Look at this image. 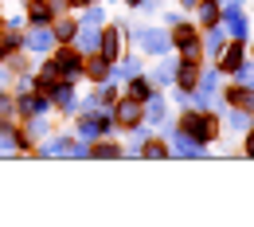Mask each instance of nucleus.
Segmentation results:
<instances>
[{
    "mask_svg": "<svg viewBox=\"0 0 254 227\" xmlns=\"http://www.w3.org/2000/svg\"><path fill=\"white\" fill-rule=\"evenodd\" d=\"M43 153H51V157H55V153H70V145H66V141H51V145H43Z\"/></svg>",
    "mask_w": 254,
    "mask_h": 227,
    "instance_id": "28",
    "label": "nucleus"
},
{
    "mask_svg": "<svg viewBox=\"0 0 254 227\" xmlns=\"http://www.w3.org/2000/svg\"><path fill=\"white\" fill-rule=\"evenodd\" d=\"M145 118H149V122H153V126H157V122H164V102H160V98H145Z\"/></svg>",
    "mask_w": 254,
    "mask_h": 227,
    "instance_id": "16",
    "label": "nucleus"
},
{
    "mask_svg": "<svg viewBox=\"0 0 254 227\" xmlns=\"http://www.w3.org/2000/svg\"><path fill=\"white\" fill-rule=\"evenodd\" d=\"M172 78H176V67H172V63H160L157 67V82H172Z\"/></svg>",
    "mask_w": 254,
    "mask_h": 227,
    "instance_id": "22",
    "label": "nucleus"
},
{
    "mask_svg": "<svg viewBox=\"0 0 254 227\" xmlns=\"http://www.w3.org/2000/svg\"><path fill=\"white\" fill-rule=\"evenodd\" d=\"M172 43H176L180 51H195V32H191L188 24H180V28L172 32Z\"/></svg>",
    "mask_w": 254,
    "mask_h": 227,
    "instance_id": "13",
    "label": "nucleus"
},
{
    "mask_svg": "<svg viewBox=\"0 0 254 227\" xmlns=\"http://www.w3.org/2000/svg\"><path fill=\"white\" fill-rule=\"evenodd\" d=\"M28 20H32L35 28L51 24V4H47V0H28Z\"/></svg>",
    "mask_w": 254,
    "mask_h": 227,
    "instance_id": "8",
    "label": "nucleus"
},
{
    "mask_svg": "<svg viewBox=\"0 0 254 227\" xmlns=\"http://www.w3.org/2000/svg\"><path fill=\"white\" fill-rule=\"evenodd\" d=\"M141 153H145V157H164L168 149H164V145H157V141H149V145H141Z\"/></svg>",
    "mask_w": 254,
    "mask_h": 227,
    "instance_id": "26",
    "label": "nucleus"
},
{
    "mask_svg": "<svg viewBox=\"0 0 254 227\" xmlns=\"http://www.w3.org/2000/svg\"><path fill=\"white\" fill-rule=\"evenodd\" d=\"M16 149V141H12V133L8 130H0V153H12Z\"/></svg>",
    "mask_w": 254,
    "mask_h": 227,
    "instance_id": "27",
    "label": "nucleus"
},
{
    "mask_svg": "<svg viewBox=\"0 0 254 227\" xmlns=\"http://www.w3.org/2000/svg\"><path fill=\"white\" fill-rule=\"evenodd\" d=\"M63 4H86V0H63Z\"/></svg>",
    "mask_w": 254,
    "mask_h": 227,
    "instance_id": "34",
    "label": "nucleus"
},
{
    "mask_svg": "<svg viewBox=\"0 0 254 227\" xmlns=\"http://www.w3.org/2000/svg\"><path fill=\"white\" fill-rule=\"evenodd\" d=\"M172 153L176 157H199V141H184V133H176V145H172Z\"/></svg>",
    "mask_w": 254,
    "mask_h": 227,
    "instance_id": "15",
    "label": "nucleus"
},
{
    "mask_svg": "<svg viewBox=\"0 0 254 227\" xmlns=\"http://www.w3.org/2000/svg\"><path fill=\"white\" fill-rule=\"evenodd\" d=\"M82 75H86V78H94V82H106V75H110V59H102V55L90 51V59L82 63Z\"/></svg>",
    "mask_w": 254,
    "mask_h": 227,
    "instance_id": "5",
    "label": "nucleus"
},
{
    "mask_svg": "<svg viewBox=\"0 0 254 227\" xmlns=\"http://www.w3.org/2000/svg\"><path fill=\"white\" fill-rule=\"evenodd\" d=\"M180 133L203 145V141H211V137L219 133V126H215V118H211V114H203V110H188V114H184V122H180Z\"/></svg>",
    "mask_w": 254,
    "mask_h": 227,
    "instance_id": "1",
    "label": "nucleus"
},
{
    "mask_svg": "<svg viewBox=\"0 0 254 227\" xmlns=\"http://www.w3.org/2000/svg\"><path fill=\"white\" fill-rule=\"evenodd\" d=\"M51 102H55L59 110H74V90H70V82H59V86L51 90Z\"/></svg>",
    "mask_w": 254,
    "mask_h": 227,
    "instance_id": "11",
    "label": "nucleus"
},
{
    "mask_svg": "<svg viewBox=\"0 0 254 227\" xmlns=\"http://www.w3.org/2000/svg\"><path fill=\"white\" fill-rule=\"evenodd\" d=\"M243 82H251V86H254V67H251V71H243Z\"/></svg>",
    "mask_w": 254,
    "mask_h": 227,
    "instance_id": "31",
    "label": "nucleus"
},
{
    "mask_svg": "<svg viewBox=\"0 0 254 227\" xmlns=\"http://www.w3.org/2000/svg\"><path fill=\"white\" fill-rule=\"evenodd\" d=\"M227 28H231L235 35H247V20H243V16L231 8V12H227Z\"/></svg>",
    "mask_w": 254,
    "mask_h": 227,
    "instance_id": "19",
    "label": "nucleus"
},
{
    "mask_svg": "<svg viewBox=\"0 0 254 227\" xmlns=\"http://www.w3.org/2000/svg\"><path fill=\"white\" fill-rule=\"evenodd\" d=\"M106 130H110V122H106L102 114H90V118H82V126H78V133H82V137H102Z\"/></svg>",
    "mask_w": 254,
    "mask_h": 227,
    "instance_id": "9",
    "label": "nucleus"
},
{
    "mask_svg": "<svg viewBox=\"0 0 254 227\" xmlns=\"http://www.w3.org/2000/svg\"><path fill=\"white\" fill-rule=\"evenodd\" d=\"M74 39H78V51H86V55H90V51H98V39H102V35H98L90 24H82V28L74 32Z\"/></svg>",
    "mask_w": 254,
    "mask_h": 227,
    "instance_id": "10",
    "label": "nucleus"
},
{
    "mask_svg": "<svg viewBox=\"0 0 254 227\" xmlns=\"http://www.w3.org/2000/svg\"><path fill=\"white\" fill-rule=\"evenodd\" d=\"M207 51H211V55H219V51H223V32H219V28L207 35Z\"/></svg>",
    "mask_w": 254,
    "mask_h": 227,
    "instance_id": "23",
    "label": "nucleus"
},
{
    "mask_svg": "<svg viewBox=\"0 0 254 227\" xmlns=\"http://www.w3.org/2000/svg\"><path fill=\"white\" fill-rule=\"evenodd\" d=\"M98 55L110 59V63L122 55V28H106V32H102V39H98Z\"/></svg>",
    "mask_w": 254,
    "mask_h": 227,
    "instance_id": "3",
    "label": "nucleus"
},
{
    "mask_svg": "<svg viewBox=\"0 0 254 227\" xmlns=\"http://www.w3.org/2000/svg\"><path fill=\"white\" fill-rule=\"evenodd\" d=\"M122 71H126V78H133V75H141V63H137V59H126Z\"/></svg>",
    "mask_w": 254,
    "mask_h": 227,
    "instance_id": "29",
    "label": "nucleus"
},
{
    "mask_svg": "<svg viewBox=\"0 0 254 227\" xmlns=\"http://www.w3.org/2000/svg\"><path fill=\"white\" fill-rule=\"evenodd\" d=\"M70 35H74V24H70V20H59V24H55V39H70Z\"/></svg>",
    "mask_w": 254,
    "mask_h": 227,
    "instance_id": "24",
    "label": "nucleus"
},
{
    "mask_svg": "<svg viewBox=\"0 0 254 227\" xmlns=\"http://www.w3.org/2000/svg\"><path fill=\"white\" fill-rule=\"evenodd\" d=\"M141 118H145V110L137 106V98H129V102H122V106H118V122H122L126 130H129V126H137Z\"/></svg>",
    "mask_w": 254,
    "mask_h": 227,
    "instance_id": "6",
    "label": "nucleus"
},
{
    "mask_svg": "<svg viewBox=\"0 0 254 227\" xmlns=\"http://www.w3.org/2000/svg\"><path fill=\"white\" fill-rule=\"evenodd\" d=\"M137 39H141V47H145V51H153V55H164V51H168V43H172V35L157 32V28H141Z\"/></svg>",
    "mask_w": 254,
    "mask_h": 227,
    "instance_id": "2",
    "label": "nucleus"
},
{
    "mask_svg": "<svg viewBox=\"0 0 254 227\" xmlns=\"http://www.w3.org/2000/svg\"><path fill=\"white\" fill-rule=\"evenodd\" d=\"M153 94V86L141 78V75H133V86H129V98H137V102H145V98Z\"/></svg>",
    "mask_w": 254,
    "mask_h": 227,
    "instance_id": "18",
    "label": "nucleus"
},
{
    "mask_svg": "<svg viewBox=\"0 0 254 227\" xmlns=\"http://www.w3.org/2000/svg\"><path fill=\"white\" fill-rule=\"evenodd\" d=\"M247 153H251V157H254V133H251V141H247Z\"/></svg>",
    "mask_w": 254,
    "mask_h": 227,
    "instance_id": "32",
    "label": "nucleus"
},
{
    "mask_svg": "<svg viewBox=\"0 0 254 227\" xmlns=\"http://www.w3.org/2000/svg\"><path fill=\"white\" fill-rule=\"evenodd\" d=\"M4 55H8V43H4V39H0V59H4Z\"/></svg>",
    "mask_w": 254,
    "mask_h": 227,
    "instance_id": "33",
    "label": "nucleus"
},
{
    "mask_svg": "<svg viewBox=\"0 0 254 227\" xmlns=\"http://www.w3.org/2000/svg\"><path fill=\"white\" fill-rule=\"evenodd\" d=\"M86 4H90V0H86Z\"/></svg>",
    "mask_w": 254,
    "mask_h": 227,
    "instance_id": "36",
    "label": "nucleus"
},
{
    "mask_svg": "<svg viewBox=\"0 0 254 227\" xmlns=\"http://www.w3.org/2000/svg\"><path fill=\"white\" fill-rule=\"evenodd\" d=\"M176 82H180V94L195 90V82H199V78H195V63H191V59H184V63L176 67Z\"/></svg>",
    "mask_w": 254,
    "mask_h": 227,
    "instance_id": "7",
    "label": "nucleus"
},
{
    "mask_svg": "<svg viewBox=\"0 0 254 227\" xmlns=\"http://www.w3.org/2000/svg\"><path fill=\"white\" fill-rule=\"evenodd\" d=\"M199 12H203V24H215V20H219V4H215V0H203Z\"/></svg>",
    "mask_w": 254,
    "mask_h": 227,
    "instance_id": "20",
    "label": "nucleus"
},
{
    "mask_svg": "<svg viewBox=\"0 0 254 227\" xmlns=\"http://www.w3.org/2000/svg\"><path fill=\"white\" fill-rule=\"evenodd\" d=\"M20 110H24V114H43V110H47V98L43 94H24Z\"/></svg>",
    "mask_w": 254,
    "mask_h": 227,
    "instance_id": "17",
    "label": "nucleus"
},
{
    "mask_svg": "<svg viewBox=\"0 0 254 227\" xmlns=\"http://www.w3.org/2000/svg\"><path fill=\"white\" fill-rule=\"evenodd\" d=\"M51 43H55V35L47 32V28H35V32L28 35V47H32V51H47Z\"/></svg>",
    "mask_w": 254,
    "mask_h": 227,
    "instance_id": "14",
    "label": "nucleus"
},
{
    "mask_svg": "<svg viewBox=\"0 0 254 227\" xmlns=\"http://www.w3.org/2000/svg\"><path fill=\"white\" fill-rule=\"evenodd\" d=\"M86 24H102V8H90V12H86Z\"/></svg>",
    "mask_w": 254,
    "mask_h": 227,
    "instance_id": "30",
    "label": "nucleus"
},
{
    "mask_svg": "<svg viewBox=\"0 0 254 227\" xmlns=\"http://www.w3.org/2000/svg\"><path fill=\"white\" fill-rule=\"evenodd\" d=\"M227 98H231V106H251V102H254V94H251V90H243V86H239V90H231Z\"/></svg>",
    "mask_w": 254,
    "mask_h": 227,
    "instance_id": "21",
    "label": "nucleus"
},
{
    "mask_svg": "<svg viewBox=\"0 0 254 227\" xmlns=\"http://www.w3.org/2000/svg\"><path fill=\"white\" fill-rule=\"evenodd\" d=\"M219 67H223V71H239V67H243V43H231V47L223 51Z\"/></svg>",
    "mask_w": 254,
    "mask_h": 227,
    "instance_id": "12",
    "label": "nucleus"
},
{
    "mask_svg": "<svg viewBox=\"0 0 254 227\" xmlns=\"http://www.w3.org/2000/svg\"><path fill=\"white\" fill-rule=\"evenodd\" d=\"M118 153H122L118 145H94L90 149V157H118Z\"/></svg>",
    "mask_w": 254,
    "mask_h": 227,
    "instance_id": "25",
    "label": "nucleus"
},
{
    "mask_svg": "<svg viewBox=\"0 0 254 227\" xmlns=\"http://www.w3.org/2000/svg\"><path fill=\"white\" fill-rule=\"evenodd\" d=\"M55 67H59V75H63L66 82H74V78L82 75V59H78V51H59V55H55Z\"/></svg>",
    "mask_w": 254,
    "mask_h": 227,
    "instance_id": "4",
    "label": "nucleus"
},
{
    "mask_svg": "<svg viewBox=\"0 0 254 227\" xmlns=\"http://www.w3.org/2000/svg\"><path fill=\"white\" fill-rule=\"evenodd\" d=\"M126 4H137V0H126Z\"/></svg>",
    "mask_w": 254,
    "mask_h": 227,
    "instance_id": "35",
    "label": "nucleus"
}]
</instances>
